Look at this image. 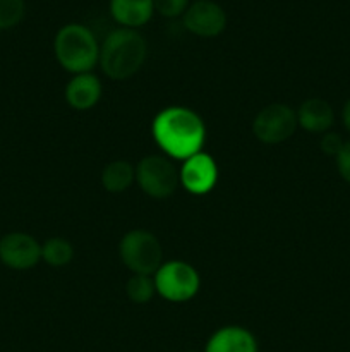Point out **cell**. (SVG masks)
Listing matches in <instances>:
<instances>
[{
  "mask_svg": "<svg viewBox=\"0 0 350 352\" xmlns=\"http://www.w3.org/2000/svg\"><path fill=\"white\" fill-rule=\"evenodd\" d=\"M55 57L69 72L84 74L100 60V45L86 26L71 23L57 31L54 40Z\"/></svg>",
  "mask_w": 350,
  "mask_h": 352,
  "instance_id": "3957f363",
  "label": "cell"
},
{
  "mask_svg": "<svg viewBox=\"0 0 350 352\" xmlns=\"http://www.w3.org/2000/svg\"><path fill=\"white\" fill-rule=\"evenodd\" d=\"M127 298L134 302V305H146L153 299L156 287H154V278L150 275H139L134 274L132 277L127 280L126 285Z\"/></svg>",
  "mask_w": 350,
  "mask_h": 352,
  "instance_id": "e0dca14e",
  "label": "cell"
},
{
  "mask_svg": "<svg viewBox=\"0 0 350 352\" xmlns=\"http://www.w3.org/2000/svg\"><path fill=\"white\" fill-rule=\"evenodd\" d=\"M74 258V248L62 237H51L41 244V260L50 267H65Z\"/></svg>",
  "mask_w": 350,
  "mask_h": 352,
  "instance_id": "2e32d148",
  "label": "cell"
},
{
  "mask_svg": "<svg viewBox=\"0 0 350 352\" xmlns=\"http://www.w3.org/2000/svg\"><path fill=\"white\" fill-rule=\"evenodd\" d=\"M41 260V244L26 232L0 237V261L12 270H30Z\"/></svg>",
  "mask_w": 350,
  "mask_h": 352,
  "instance_id": "9c48e42d",
  "label": "cell"
},
{
  "mask_svg": "<svg viewBox=\"0 0 350 352\" xmlns=\"http://www.w3.org/2000/svg\"><path fill=\"white\" fill-rule=\"evenodd\" d=\"M201 285V278L185 261H168L163 263L154 274L156 292L172 302H184L194 298Z\"/></svg>",
  "mask_w": 350,
  "mask_h": 352,
  "instance_id": "5b68a950",
  "label": "cell"
},
{
  "mask_svg": "<svg viewBox=\"0 0 350 352\" xmlns=\"http://www.w3.org/2000/svg\"><path fill=\"white\" fill-rule=\"evenodd\" d=\"M336 165H338V172L343 179L350 184V141H345L336 155Z\"/></svg>",
  "mask_w": 350,
  "mask_h": 352,
  "instance_id": "ffe728a7",
  "label": "cell"
},
{
  "mask_svg": "<svg viewBox=\"0 0 350 352\" xmlns=\"http://www.w3.org/2000/svg\"><path fill=\"white\" fill-rule=\"evenodd\" d=\"M154 10L163 17L184 16L189 7V0H153Z\"/></svg>",
  "mask_w": 350,
  "mask_h": 352,
  "instance_id": "d6986e66",
  "label": "cell"
},
{
  "mask_svg": "<svg viewBox=\"0 0 350 352\" xmlns=\"http://www.w3.org/2000/svg\"><path fill=\"white\" fill-rule=\"evenodd\" d=\"M119 254L122 263L130 272L139 275L156 274L163 260V250L154 234L150 230H129L119 244Z\"/></svg>",
  "mask_w": 350,
  "mask_h": 352,
  "instance_id": "277c9868",
  "label": "cell"
},
{
  "mask_svg": "<svg viewBox=\"0 0 350 352\" xmlns=\"http://www.w3.org/2000/svg\"><path fill=\"white\" fill-rule=\"evenodd\" d=\"M154 12L153 0H110V14L124 28L144 26Z\"/></svg>",
  "mask_w": 350,
  "mask_h": 352,
  "instance_id": "4fadbf2b",
  "label": "cell"
},
{
  "mask_svg": "<svg viewBox=\"0 0 350 352\" xmlns=\"http://www.w3.org/2000/svg\"><path fill=\"white\" fill-rule=\"evenodd\" d=\"M342 146H343V141L336 133H326L325 136H323L321 140L323 153L331 155V157L335 155L336 157V155L340 153V150H342Z\"/></svg>",
  "mask_w": 350,
  "mask_h": 352,
  "instance_id": "44dd1931",
  "label": "cell"
},
{
  "mask_svg": "<svg viewBox=\"0 0 350 352\" xmlns=\"http://www.w3.org/2000/svg\"><path fill=\"white\" fill-rule=\"evenodd\" d=\"M24 12V0H0V31L17 26L23 21Z\"/></svg>",
  "mask_w": 350,
  "mask_h": 352,
  "instance_id": "ac0fdd59",
  "label": "cell"
},
{
  "mask_svg": "<svg viewBox=\"0 0 350 352\" xmlns=\"http://www.w3.org/2000/svg\"><path fill=\"white\" fill-rule=\"evenodd\" d=\"M136 181L148 196L161 199L177 191L180 175L170 160L160 155H150L137 164Z\"/></svg>",
  "mask_w": 350,
  "mask_h": 352,
  "instance_id": "8992f818",
  "label": "cell"
},
{
  "mask_svg": "<svg viewBox=\"0 0 350 352\" xmlns=\"http://www.w3.org/2000/svg\"><path fill=\"white\" fill-rule=\"evenodd\" d=\"M102 96V82L96 76L84 72L75 74L65 86V100L75 110H89Z\"/></svg>",
  "mask_w": 350,
  "mask_h": 352,
  "instance_id": "8fae6325",
  "label": "cell"
},
{
  "mask_svg": "<svg viewBox=\"0 0 350 352\" xmlns=\"http://www.w3.org/2000/svg\"><path fill=\"white\" fill-rule=\"evenodd\" d=\"M206 352H257V342L242 327H223L208 340Z\"/></svg>",
  "mask_w": 350,
  "mask_h": 352,
  "instance_id": "7c38bea8",
  "label": "cell"
},
{
  "mask_svg": "<svg viewBox=\"0 0 350 352\" xmlns=\"http://www.w3.org/2000/svg\"><path fill=\"white\" fill-rule=\"evenodd\" d=\"M180 182L192 195H206L215 188L218 181V167L216 162L206 153H196L184 160L180 172Z\"/></svg>",
  "mask_w": 350,
  "mask_h": 352,
  "instance_id": "30bf717a",
  "label": "cell"
},
{
  "mask_svg": "<svg viewBox=\"0 0 350 352\" xmlns=\"http://www.w3.org/2000/svg\"><path fill=\"white\" fill-rule=\"evenodd\" d=\"M297 126V112L294 109L283 103H271L254 117L253 133L263 143L278 144L287 141Z\"/></svg>",
  "mask_w": 350,
  "mask_h": 352,
  "instance_id": "52a82bcc",
  "label": "cell"
},
{
  "mask_svg": "<svg viewBox=\"0 0 350 352\" xmlns=\"http://www.w3.org/2000/svg\"><path fill=\"white\" fill-rule=\"evenodd\" d=\"M136 179V168L126 160H113L103 168L102 184L108 192H124Z\"/></svg>",
  "mask_w": 350,
  "mask_h": 352,
  "instance_id": "9a60e30c",
  "label": "cell"
},
{
  "mask_svg": "<svg viewBox=\"0 0 350 352\" xmlns=\"http://www.w3.org/2000/svg\"><path fill=\"white\" fill-rule=\"evenodd\" d=\"M148 45L143 34L129 28H119L105 38L100 47L102 71L113 81H124L143 67Z\"/></svg>",
  "mask_w": 350,
  "mask_h": 352,
  "instance_id": "7a4b0ae2",
  "label": "cell"
},
{
  "mask_svg": "<svg viewBox=\"0 0 350 352\" xmlns=\"http://www.w3.org/2000/svg\"><path fill=\"white\" fill-rule=\"evenodd\" d=\"M299 126L309 133H326L333 126L335 113L326 100L309 98L297 110Z\"/></svg>",
  "mask_w": 350,
  "mask_h": 352,
  "instance_id": "5bb4252c",
  "label": "cell"
},
{
  "mask_svg": "<svg viewBox=\"0 0 350 352\" xmlns=\"http://www.w3.org/2000/svg\"><path fill=\"white\" fill-rule=\"evenodd\" d=\"M182 21L192 34L202 38L218 36L226 28L225 10L213 0H196L189 3Z\"/></svg>",
  "mask_w": 350,
  "mask_h": 352,
  "instance_id": "ba28073f",
  "label": "cell"
},
{
  "mask_svg": "<svg viewBox=\"0 0 350 352\" xmlns=\"http://www.w3.org/2000/svg\"><path fill=\"white\" fill-rule=\"evenodd\" d=\"M158 146L172 158L187 160L199 153L205 144L206 127L201 117L185 107H168L161 110L151 126Z\"/></svg>",
  "mask_w": 350,
  "mask_h": 352,
  "instance_id": "6da1fadb",
  "label": "cell"
},
{
  "mask_svg": "<svg viewBox=\"0 0 350 352\" xmlns=\"http://www.w3.org/2000/svg\"><path fill=\"white\" fill-rule=\"evenodd\" d=\"M342 119H343V126L347 127V131L350 133V100L343 105V112H342Z\"/></svg>",
  "mask_w": 350,
  "mask_h": 352,
  "instance_id": "7402d4cb",
  "label": "cell"
}]
</instances>
